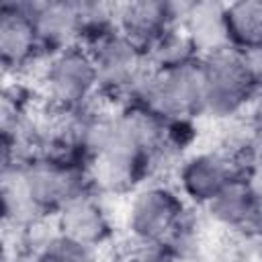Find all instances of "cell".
<instances>
[{"instance_id": "1", "label": "cell", "mask_w": 262, "mask_h": 262, "mask_svg": "<svg viewBox=\"0 0 262 262\" xmlns=\"http://www.w3.org/2000/svg\"><path fill=\"white\" fill-rule=\"evenodd\" d=\"M190 215V205L174 184L149 180L131 192L125 231L135 248H166Z\"/></svg>"}, {"instance_id": "2", "label": "cell", "mask_w": 262, "mask_h": 262, "mask_svg": "<svg viewBox=\"0 0 262 262\" xmlns=\"http://www.w3.org/2000/svg\"><path fill=\"white\" fill-rule=\"evenodd\" d=\"M35 92L49 111L66 113L98 100V76L90 51L72 45L47 55L35 70Z\"/></svg>"}, {"instance_id": "3", "label": "cell", "mask_w": 262, "mask_h": 262, "mask_svg": "<svg viewBox=\"0 0 262 262\" xmlns=\"http://www.w3.org/2000/svg\"><path fill=\"white\" fill-rule=\"evenodd\" d=\"M18 164L25 188L45 219H53L68 201L92 188L90 164L80 158L41 151Z\"/></svg>"}, {"instance_id": "4", "label": "cell", "mask_w": 262, "mask_h": 262, "mask_svg": "<svg viewBox=\"0 0 262 262\" xmlns=\"http://www.w3.org/2000/svg\"><path fill=\"white\" fill-rule=\"evenodd\" d=\"M203 88V61L199 57L172 70H149L125 104L145 106L164 119H199Z\"/></svg>"}, {"instance_id": "5", "label": "cell", "mask_w": 262, "mask_h": 262, "mask_svg": "<svg viewBox=\"0 0 262 262\" xmlns=\"http://www.w3.org/2000/svg\"><path fill=\"white\" fill-rule=\"evenodd\" d=\"M86 49L96 68L98 98L111 106H123L149 72L143 47L121 29H115Z\"/></svg>"}, {"instance_id": "6", "label": "cell", "mask_w": 262, "mask_h": 262, "mask_svg": "<svg viewBox=\"0 0 262 262\" xmlns=\"http://www.w3.org/2000/svg\"><path fill=\"white\" fill-rule=\"evenodd\" d=\"M201 61L205 78L201 117L217 123H233L242 119L256 90L248 80L239 51L225 47L201 57Z\"/></svg>"}, {"instance_id": "7", "label": "cell", "mask_w": 262, "mask_h": 262, "mask_svg": "<svg viewBox=\"0 0 262 262\" xmlns=\"http://www.w3.org/2000/svg\"><path fill=\"white\" fill-rule=\"evenodd\" d=\"M33 20L31 0L0 4V61L4 76L23 78L45 59Z\"/></svg>"}, {"instance_id": "8", "label": "cell", "mask_w": 262, "mask_h": 262, "mask_svg": "<svg viewBox=\"0 0 262 262\" xmlns=\"http://www.w3.org/2000/svg\"><path fill=\"white\" fill-rule=\"evenodd\" d=\"M213 225L244 237H262V184L250 174L233 176L227 186L205 207Z\"/></svg>"}, {"instance_id": "9", "label": "cell", "mask_w": 262, "mask_h": 262, "mask_svg": "<svg viewBox=\"0 0 262 262\" xmlns=\"http://www.w3.org/2000/svg\"><path fill=\"white\" fill-rule=\"evenodd\" d=\"M233 160L217 149H203L184 156L176 166V188L190 207L205 209L237 176Z\"/></svg>"}, {"instance_id": "10", "label": "cell", "mask_w": 262, "mask_h": 262, "mask_svg": "<svg viewBox=\"0 0 262 262\" xmlns=\"http://www.w3.org/2000/svg\"><path fill=\"white\" fill-rule=\"evenodd\" d=\"M53 225L66 237L98 252L115 237V223L104 194L88 188L68 201L53 217Z\"/></svg>"}, {"instance_id": "11", "label": "cell", "mask_w": 262, "mask_h": 262, "mask_svg": "<svg viewBox=\"0 0 262 262\" xmlns=\"http://www.w3.org/2000/svg\"><path fill=\"white\" fill-rule=\"evenodd\" d=\"M186 2L137 0L117 4V27L135 39L141 47L162 35L166 29L180 25Z\"/></svg>"}, {"instance_id": "12", "label": "cell", "mask_w": 262, "mask_h": 262, "mask_svg": "<svg viewBox=\"0 0 262 262\" xmlns=\"http://www.w3.org/2000/svg\"><path fill=\"white\" fill-rule=\"evenodd\" d=\"M45 55L80 45V0H31Z\"/></svg>"}, {"instance_id": "13", "label": "cell", "mask_w": 262, "mask_h": 262, "mask_svg": "<svg viewBox=\"0 0 262 262\" xmlns=\"http://www.w3.org/2000/svg\"><path fill=\"white\" fill-rule=\"evenodd\" d=\"M180 27L188 35L201 57L231 47L225 27V2H215V0L186 2Z\"/></svg>"}, {"instance_id": "14", "label": "cell", "mask_w": 262, "mask_h": 262, "mask_svg": "<svg viewBox=\"0 0 262 262\" xmlns=\"http://www.w3.org/2000/svg\"><path fill=\"white\" fill-rule=\"evenodd\" d=\"M51 221V219H49ZM47 221L35 225L33 229L25 231L20 235L23 246L29 254V262H94L96 252L66 237L59 233L53 225L51 231H41L39 229Z\"/></svg>"}, {"instance_id": "15", "label": "cell", "mask_w": 262, "mask_h": 262, "mask_svg": "<svg viewBox=\"0 0 262 262\" xmlns=\"http://www.w3.org/2000/svg\"><path fill=\"white\" fill-rule=\"evenodd\" d=\"M143 51H145L147 68L154 72L172 70V68L184 66V63L201 57L180 25L166 29L162 35H158L154 41H149L143 47Z\"/></svg>"}, {"instance_id": "16", "label": "cell", "mask_w": 262, "mask_h": 262, "mask_svg": "<svg viewBox=\"0 0 262 262\" xmlns=\"http://www.w3.org/2000/svg\"><path fill=\"white\" fill-rule=\"evenodd\" d=\"M225 27L229 45L237 51L262 43V2L235 0L225 2Z\"/></svg>"}, {"instance_id": "17", "label": "cell", "mask_w": 262, "mask_h": 262, "mask_svg": "<svg viewBox=\"0 0 262 262\" xmlns=\"http://www.w3.org/2000/svg\"><path fill=\"white\" fill-rule=\"evenodd\" d=\"M244 70L248 74V80L256 92H262V43L252 45L248 49L239 51Z\"/></svg>"}, {"instance_id": "18", "label": "cell", "mask_w": 262, "mask_h": 262, "mask_svg": "<svg viewBox=\"0 0 262 262\" xmlns=\"http://www.w3.org/2000/svg\"><path fill=\"white\" fill-rule=\"evenodd\" d=\"M250 133H252V137H250L246 166H248V174L262 182V127L254 129Z\"/></svg>"}, {"instance_id": "19", "label": "cell", "mask_w": 262, "mask_h": 262, "mask_svg": "<svg viewBox=\"0 0 262 262\" xmlns=\"http://www.w3.org/2000/svg\"><path fill=\"white\" fill-rule=\"evenodd\" d=\"M125 262H172V254L166 248H135Z\"/></svg>"}, {"instance_id": "20", "label": "cell", "mask_w": 262, "mask_h": 262, "mask_svg": "<svg viewBox=\"0 0 262 262\" xmlns=\"http://www.w3.org/2000/svg\"><path fill=\"white\" fill-rule=\"evenodd\" d=\"M172 262H215L203 248L199 250H188L180 254H172Z\"/></svg>"}]
</instances>
